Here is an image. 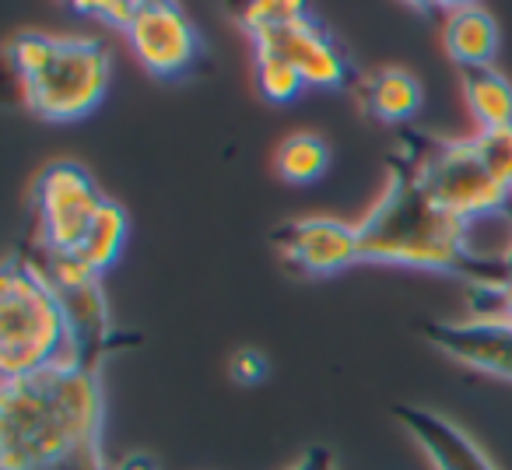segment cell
Returning a JSON list of instances; mask_svg holds the SVG:
<instances>
[{
  "instance_id": "1",
  "label": "cell",
  "mask_w": 512,
  "mask_h": 470,
  "mask_svg": "<svg viewBox=\"0 0 512 470\" xmlns=\"http://www.w3.org/2000/svg\"><path fill=\"white\" fill-rule=\"evenodd\" d=\"M470 225L446 211L414 172L411 158L393 151L383 193L358 221L362 264H393L414 271L453 274L467 288L498 285L505 278V253H477L467 243Z\"/></svg>"
},
{
  "instance_id": "2",
  "label": "cell",
  "mask_w": 512,
  "mask_h": 470,
  "mask_svg": "<svg viewBox=\"0 0 512 470\" xmlns=\"http://www.w3.org/2000/svg\"><path fill=\"white\" fill-rule=\"evenodd\" d=\"M102 372L60 362L0 383V470H39L102 442Z\"/></svg>"
},
{
  "instance_id": "3",
  "label": "cell",
  "mask_w": 512,
  "mask_h": 470,
  "mask_svg": "<svg viewBox=\"0 0 512 470\" xmlns=\"http://www.w3.org/2000/svg\"><path fill=\"white\" fill-rule=\"evenodd\" d=\"M8 64L22 85V102L50 123L92 116L113 85L106 43L25 29L8 39Z\"/></svg>"
},
{
  "instance_id": "4",
  "label": "cell",
  "mask_w": 512,
  "mask_h": 470,
  "mask_svg": "<svg viewBox=\"0 0 512 470\" xmlns=\"http://www.w3.org/2000/svg\"><path fill=\"white\" fill-rule=\"evenodd\" d=\"M71 362L64 309L36 267L15 250L0 271V379Z\"/></svg>"
},
{
  "instance_id": "5",
  "label": "cell",
  "mask_w": 512,
  "mask_h": 470,
  "mask_svg": "<svg viewBox=\"0 0 512 470\" xmlns=\"http://www.w3.org/2000/svg\"><path fill=\"white\" fill-rule=\"evenodd\" d=\"M239 29L253 39V53H274L306 78L309 88L344 92L355 85V64L337 36L295 0H260L232 8Z\"/></svg>"
},
{
  "instance_id": "6",
  "label": "cell",
  "mask_w": 512,
  "mask_h": 470,
  "mask_svg": "<svg viewBox=\"0 0 512 470\" xmlns=\"http://www.w3.org/2000/svg\"><path fill=\"white\" fill-rule=\"evenodd\" d=\"M397 151L411 158L425 190L453 218L467 221V225H477L481 218L512 221V190L491 176L470 137L467 141H449V137L425 134L418 127H404Z\"/></svg>"
},
{
  "instance_id": "7",
  "label": "cell",
  "mask_w": 512,
  "mask_h": 470,
  "mask_svg": "<svg viewBox=\"0 0 512 470\" xmlns=\"http://www.w3.org/2000/svg\"><path fill=\"white\" fill-rule=\"evenodd\" d=\"M25 260L36 267L46 278V285L53 288L60 309H64L67 334H71V362L85 365V369H99L109 355L123 348H137L141 334L134 330H120L113 320V306H109L106 285L102 274L88 271L85 264H78L67 253H53L39 243L22 246Z\"/></svg>"
},
{
  "instance_id": "8",
  "label": "cell",
  "mask_w": 512,
  "mask_h": 470,
  "mask_svg": "<svg viewBox=\"0 0 512 470\" xmlns=\"http://www.w3.org/2000/svg\"><path fill=\"white\" fill-rule=\"evenodd\" d=\"M106 193L99 190L85 165L78 162H50L39 169L29 190V214H32V243L46 246L53 253H74L85 243L88 228L95 225Z\"/></svg>"
},
{
  "instance_id": "9",
  "label": "cell",
  "mask_w": 512,
  "mask_h": 470,
  "mask_svg": "<svg viewBox=\"0 0 512 470\" xmlns=\"http://www.w3.org/2000/svg\"><path fill=\"white\" fill-rule=\"evenodd\" d=\"M123 36H127L137 64L158 81L190 78L204 53L200 32L190 22V15L179 4H165V0L134 4V15H130Z\"/></svg>"
},
{
  "instance_id": "10",
  "label": "cell",
  "mask_w": 512,
  "mask_h": 470,
  "mask_svg": "<svg viewBox=\"0 0 512 470\" xmlns=\"http://www.w3.org/2000/svg\"><path fill=\"white\" fill-rule=\"evenodd\" d=\"M278 257L302 278H334L362 264L358 225L313 214V218L285 221L271 232Z\"/></svg>"
},
{
  "instance_id": "11",
  "label": "cell",
  "mask_w": 512,
  "mask_h": 470,
  "mask_svg": "<svg viewBox=\"0 0 512 470\" xmlns=\"http://www.w3.org/2000/svg\"><path fill=\"white\" fill-rule=\"evenodd\" d=\"M418 330L453 362L512 383V323L470 316V320H425L418 323Z\"/></svg>"
},
{
  "instance_id": "12",
  "label": "cell",
  "mask_w": 512,
  "mask_h": 470,
  "mask_svg": "<svg viewBox=\"0 0 512 470\" xmlns=\"http://www.w3.org/2000/svg\"><path fill=\"white\" fill-rule=\"evenodd\" d=\"M393 418L414 439V446L425 453L435 470H498L481 442L470 439L456 421L442 418L439 411L421 404H397Z\"/></svg>"
},
{
  "instance_id": "13",
  "label": "cell",
  "mask_w": 512,
  "mask_h": 470,
  "mask_svg": "<svg viewBox=\"0 0 512 470\" xmlns=\"http://www.w3.org/2000/svg\"><path fill=\"white\" fill-rule=\"evenodd\" d=\"M428 15L442 18V46L460 71L495 67L502 32L491 11H484L481 4H439V8H428Z\"/></svg>"
},
{
  "instance_id": "14",
  "label": "cell",
  "mask_w": 512,
  "mask_h": 470,
  "mask_svg": "<svg viewBox=\"0 0 512 470\" xmlns=\"http://www.w3.org/2000/svg\"><path fill=\"white\" fill-rule=\"evenodd\" d=\"M358 95L369 116H376L386 127H404L421 113L425 102V88L404 67H376L358 81Z\"/></svg>"
},
{
  "instance_id": "15",
  "label": "cell",
  "mask_w": 512,
  "mask_h": 470,
  "mask_svg": "<svg viewBox=\"0 0 512 470\" xmlns=\"http://www.w3.org/2000/svg\"><path fill=\"white\" fill-rule=\"evenodd\" d=\"M460 81L477 127H512V81L505 74H498L495 67H477V71H460Z\"/></svg>"
},
{
  "instance_id": "16",
  "label": "cell",
  "mask_w": 512,
  "mask_h": 470,
  "mask_svg": "<svg viewBox=\"0 0 512 470\" xmlns=\"http://www.w3.org/2000/svg\"><path fill=\"white\" fill-rule=\"evenodd\" d=\"M130 239V218L127 211H123L120 204H116L113 197H106V204H102L99 218H95V225L88 228L85 243H81V250L74 253V260L78 264H85L88 271L95 274H106L109 267L120 260L123 246H127Z\"/></svg>"
},
{
  "instance_id": "17",
  "label": "cell",
  "mask_w": 512,
  "mask_h": 470,
  "mask_svg": "<svg viewBox=\"0 0 512 470\" xmlns=\"http://www.w3.org/2000/svg\"><path fill=\"white\" fill-rule=\"evenodd\" d=\"M330 169V144L320 134H292L278 148V176L292 186H309Z\"/></svg>"
},
{
  "instance_id": "18",
  "label": "cell",
  "mask_w": 512,
  "mask_h": 470,
  "mask_svg": "<svg viewBox=\"0 0 512 470\" xmlns=\"http://www.w3.org/2000/svg\"><path fill=\"white\" fill-rule=\"evenodd\" d=\"M253 78L256 88L271 106H292L306 92V78L295 71L288 60L274 57V53H253Z\"/></svg>"
},
{
  "instance_id": "19",
  "label": "cell",
  "mask_w": 512,
  "mask_h": 470,
  "mask_svg": "<svg viewBox=\"0 0 512 470\" xmlns=\"http://www.w3.org/2000/svg\"><path fill=\"white\" fill-rule=\"evenodd\" d=\"M470 141H474L477 155L488 165L491 176L512 190V127L477 130V137H470Z\"/></svg>"
},
{
  "instance_id": "20",
  "label": "cell",
  "mask_w": 512,
  "mask_h": 470,
  "mask_svg": "<svg viewBox=\"0 0 512 470\" xmlns=\"http://www.w3.org/2000/svg\"><path fill=\"white\" fill-rule=\"evenodd\" d=\"M467 302L474 309V316L481 320H505L512 323V250L505 253V278L498 285L470 288Z\"/></svg>"
},
{
  "instance_id": "21",
  "label": "cell",
  "mask_w": 512,
  "mask_h": 470,
  "mask_svg": "<svg viewBox=\"0 0 512 470\" xmlns=\"http://www.w3.org/2000/svg\"><path fill=\"white\" fill-rule=\"evenodd\" d=\"M271 372V362L260 348H235L228 358V376L239 386H260Z\"/></svg>"
},
{
  "instance_id": "22",
  "label": "cell",
  "mask_w": 512,
  "mask_h": 470,
  "mask_svg": "<svg viewBox=\"0 0 512 470\" xmlns=\"http://www.w3.org/2000/svg\"><path fill=\"white\" fill-rule=\"evenodd\" d=\"M39 470H116V467L109 463L102 442H88V446L74 449V453L60 456V460L46 463V467H39Z\"/></svg>"
},
{
  "instance_id": "23",
  "label": "cell",
  "mask_w": 512,
  "mask_h": 470,
  "mask_svg": "<svg viewBox=\"0 0 512 470\" xmlns=\"http://www.w3.org/2000/svg\"><path fill=\"white\" fill-rule=\"evenodd\" d=\"M81 18H92V22H102L106 29H127L130 15H134V4L127 0H99V4H74Z\"/></svg>"
},
{
  "instance_id": "24",
  "label": "cell",
  "mask_w": 512,
  "mask_h": 470,
  "mask_svg": "<svg viewBox=\"0 0 512 470\" xmlns=\"http://www.w3.org/2000/svg\"><path fill=\"white\" fill-rule=\"evenodd\" d=\"M285 470H337V460H334V449L316 442V446H306Z\"/></svg>"
},
{
  "instance_id": "25",
  "label": "cell",
  "mask_w": 512,
  "mask_h": 470,
  "mask_svg": "<svg viewBox=\"0 0 512 470\" xmlns=\"http://www.w3.org/2000/svg\"><path fill=\"white\" fill-rule=\"evenodd\" d=\"M116 470H158V460L151 453H141V449H137V453L123 456V460L116 463Z\"/></svg>"
}]
</instances>
